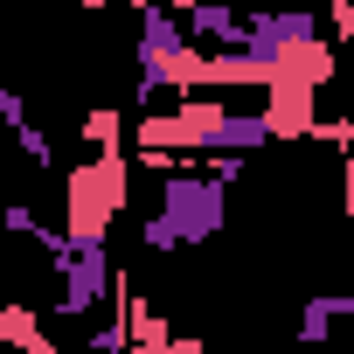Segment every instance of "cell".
Returning <instances> with one entry per match:
<instances>
[{
  "instance_id": "13",
  "label": "cell",
  "mask_w": 354,
  "mask_h": 354,
  "mask_svg": "<svg viewBox=\"0 0 354 354\" xmlns=\"http://www.w3.org/2000/svg\"><path fill=\"white\" fill-rule=\"evenodd\" d=\"M340 188H347L340 202H347V216H354V146H347V167H340Z\"/></svg>"
},
{
  "instance_id": "10",
  "label": "cell",
  "mask_w": 354,
  "mask_h": 354,
  "mask_svg": "<svg viewBox=\"0 0 354 354\" xmlns=\"http://www.w3.org/2000/svg\"><path fill=\"white\" fill-rule=\"evenodd\" d=\"M118 347H132V326H125V313H118L111 326H97V333H91V354H118Z\"/></svg>"
},
{
  "instance_id": "3",
  "label": "cell",
  "mask_w": 354,
  "mask_h": 354,
  "mask_svg": "<svg viewBox=\"0 0 354 354\" xmlns=\"http://www.w3.org/2000/svg\"><path fill=\"white\" fill-rule=\"evenodd\" d=\"M63 319H84L97 306H118V271H111V250L104 243H70L56 257V299H49Z\"/></svg>"
},
{
  "instance_id": "5",
  "label": "cell",
  "mask_w": 354,
  "mask_h": 354,
  "mask_svg": "<svg viewBox=\"0 0 354 354\" xmlns=\"http://www.w3.org/2000/svg\"><path fill=\"white\" fill-rule=\"evenodd\" d=\"M188 35H195V49H243V15L230 0H195Z\"/></svg>"
},
{
  "instance_id": "4",
  "label": "cell",
  "mask_w": 354,
  "mask_h": 354,
  "mask_svg": "<svg viewBox=\"0 0 354 354\" xmlns=\"http://www.w3.org/2000/svg\"><path fill=\"white\" fill-rule=\"evenodd\" d=\"M319 21H326L319 8H250V15H243V49H250V56H264V63H278L285 49L326 42L333 28H319Z\"/></svg>"
},
{
  "instance_id": "14",
  "label": "cell",
  "mask_w": 354,
  "mask_h": 354,
  "mask_svg": "<svg viewBox=\"0 0 354 354\" xmlns=\"http://www.w3.org/2000/svg\"><path fill=\"white\" fill-rule=\"evenodd\" d=\"M84 8H91V15H97V8H111V0H84Z\"/></svg>"
},
{
  "instance_id": "11",
  "label": "cell",
  "mask_w": 354,
  "mask_h": 354,
  "mask_svg": "<svg viewBox=\"0 0 354 354\" xmlns=\"http://www.w3.org/2000/svg\"><path fill=\"white\" fill-rule=\"evenodd\" d=\"M0 230H8V236H35V230H42V216H35L28 202H8V216H0Z\"/></svg>"
},
{
  "instance_id": "2",
  "label": "cell",
  "mask_w": 354,
  "mask_h": 354,
  "mask_svg": "<svg viewBox=\"0 0 354 354\" xmlns=\"http://www.w3.org/2000/svg\"><path fill=\"white\" fill-rule=\"evenodd\" d=\"M125 181H132V160L118 146L91 153L70 181H63V230H70V243H104L111 236V223H118V209L132 195Z\"/></svg>"
},
{
  "instance_id": "1",
  "label": "cell",
  "mask_w": 354,
  "mask_h": 354,
  "mask_svg": "<svg viewBox=\"0 0 354 354\" xmlns=\"http://www.w3.org/2000/svg\"><path fill=\"white\" fill-rule=\"evenodd\" d=\"M223 223H230V181H216V174L195 160L181 174H160L153 216H139V243L153 257H167V250H188V243L223 236Z\"/></svg>"
},
{
  "instance_id": "12",
  "label": "cell",
  "mask_w": 354,
  "mask_h": 354,
  "mask_svg": "<svg viewBox=\"0 0 354 354\" xmlns=\"http://www.w3.org/2000/svg\"><path fill=\"white\" fill-rule=\"evenodd\" d=\"M21 118H28V104H21V91H15V84H0V125L15 132Z\"/></svg>"
},
{
  "instance_id": "6",
  "label": "cell",
  "mask_w": 354,
  "mask_h": 354,
  "mask_svg": "<svg viewBox=\"0 0 354 354\" xmlns=\"http://www.w3.org/2000/svg\"><path fill=\"white\" fill-rule=\"evenodd\" d=\"M354 313V292H326V299H306V313H299V333L306 340H326L340 319Z\"/></svg>"
},
{
  "instance_id": "8",
  "label": "cell",
  "mask_w": 354,
  "mask_h": 354,
  "mask_svg": "<svg viewBox=\"0 0 354 354\" xmlns=\"http://www.w3.org/2000/svg\"><path fill=\"white\" fill-rule=\"evenodd\" d=\"M118 139H125V111H111V104L84 111V146H91V153H104V146H118Z\"/></svg>"
},
{
  "instance_id": "7",
  "label": "cell",
  "mask_w": 354,
  "mask_h": 354,
  "mask_svg": "<svg viewBox=\"0 0 354 354\" xmlns=\"http://www.w3.org/2000/svg\"><path fill=\"white\" fill-rule=\"evenodd\" d=\"M0 340H15V347H28V354H56V347H49V333L35 326V313H28L21 299L0 306Z\"/></svg>"
},
{
  "instance_id": "9",
  "label": "cell",
  "mask_w": 354,
  "mask_h": 354,
  "mask_svg": "<svg viewBox=\"0 0 354 354\" xmlns=\"http://www.w3.org/2000/svg\"><path fill=\"white\" fill-rule=\"evenodd\" d=\"M15 146H21V160H35V174H42V167H56V146H49V132H42L35 118H21V125H15Z\"/></svg>"
}]
</instances>
